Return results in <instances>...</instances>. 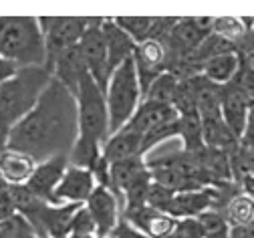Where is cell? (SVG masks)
Returning <instances> with one entry per match:
<instances>
[{"label": "cell", "mask_w": 254, "mask_h": 238, "mask_svg": "<svg viewBox=\"0 0 254 238\" xmlns=\"http://www.w3.org/2000/svg\"><path fill=\"white\" fill-rule=\"evenodd\" d=\"M77 135L75 95L51 77L33 109L10 129L6 148L41 163L53 158H67Z\"/></svg>", "instance_id": "1"}, {"label": "cell", "mask_w": 254, "mask_h": 238, "mask_svg": "<svg viewBox=\"0 0 254 238\" xmlns=\"http://www.w3.org/2000/svg\"><path fill=\"white\" fill-rule=\"evenodd\" d=\"M49 81L51 73L45 67H20L0 85V152L6 148L10 129L33 109Z\"/></svg>", "instance_id": "2"}, {"label": "cell", "mask_w": 254, "mask_h": 238, "mask_svg": "<svg viewBox=\"0 0 254 238\" xmlns=\"http://www.w3.org/2000/svg\"><path fill=\"white\" fill-rule=\"evenodd\" d=\"M0 59L20 67H45V43L35 16H0Z\"/></svg>", "instance_id": "3"}, {"label": "cell", "mask_w": 254, "mask_h": 238, "mask_svg": "<svg viewBox=\"0 0 254 238\" xmlns=\"http://www.w3.org/2000/svg\"><path fill=\"white\" fill-rule=\"evenodd\" d=\"M141 87L133 69V61L127 59L109 75L105 87V105L109 115V135L119 131L131 119L141 103Z\"/></svg>", "instance_id": "4"}, {"label": "cell", "mask_w": 254, "mask_h": 238, "mask_svg": "<svg viewBox=\"0 0 254 238\" xmlns=\"http://www.w3.org/2000/svg\"><path fill=\"white\" fill-rule=\"evenodd\" d=\"M77 138L103 146L109 138V115L105 105V93L99 89L89 73H85L79 81L77 93Z\"/></svg>", "instance_id": "5"}, {"label": "cell", "mask_w": 254, "mask_h": 238, "mask_svg": "<svg viewBox=\"0 0 254 238\" xmlns=\"http://www.w3.org/2000/svg\"><path fill=\"white\" fill-rule=\"evenodd\" d=\"M97 20V18H85V16H41L39 26L43 32L45 43V69L61 55L81 41L83 32Z\"/></svg>", "instance_id": "6"}, {"label": "cell", "mask_w": 254, "mask_h": 238, "mask_svg": "<svg viewBox=\"0 0 254 238\" xmlns=\"http://www.w3.org/2000/svg\"><path fill=\"white\" fill-rule=\"evenodd\" d=\"M101 20L97 18L85 32L81 41L77 43V49L81 53V59L85 63V69L89 77L99 85V89L105 93L107 81H109V65H107V51H105V41L101 35Z\"/></svg>", "instance_id": "7"}, {"label": "cell", "mask_w": 254, "mask_h": 238, "mask_svg": "<svg viewBox=\"0 0 254 238\" xmlns=\"http://www.w3.org/2000/svg\"><path fill=\"white\" fill-rule=\"evenodd\" d=\"M220 117L234 133V138L240 140L246 129V123L250 121V117H254L252 93L242 91L232 83L220 87Z\"/></svg>", "instance_id": "8"}, {"label": "cell", "mask_w": 254, "mask_h": 238, "mask_svg": "<svg viewBox=\"0 0 254 238\" xmlns=\"http://www.w3.org/2000/svg\"><path fill=\"white\" fill-rule=\"evenodd\" d=\"M83 206L87 208V212L91 214V218L95 222V232H97V236L111 238V234L117 228L121 214H123V208H121L117 196L109 188L97 186Z\"/></svg>", "instance_id": "9"}, {"label": "cell", "mask_w": 254, "mask_h": 238, "mask_svg": "<svg viewBox=\"0 0 254 238\" xmlns=\"http://www.w3.org/2000/svg\"><path fill=\"white\" fill-rule=\"evenodd\" d=\"M95 188H97V182H95L91 169L69 163L53 192L51 204H85Z\"/></svg>", "instance_id": "10"}, {"label": "cell", "mask_w": 254, "mask_h": 238, "mask_svg": "<svg viewBox=\"0 0 254 238\" xmlns=\"http://www.w3.org/2000/svg\"><path fill=\"white\" fill-rule=\"evenodd\" d=\"M216 204V190L200 188V190H184L174 192L166 212L176 220H196L200 214L214 210Z\"/></svg>", "instance_id": "11"}, {"label": "cell", "mask_w": 254, "mask_h": 238, "mask_svg": "<svg viewBox=\"0 0 254 238\" xmlns=\"http://www.w3.org/2000/svg\"><path fill=\"white\" fill-rule=\"evenodd\" d=\"M131 61L143 95L149 83L166 71V49L160 41H143L135 45Z\"/></svg>", "instance_id": "12"}, {"label": "cell", "mask_w": 254, "mask_h": 238, "mask_svg": "<svg viewBox=\"0 0 254 238\" xmlns=\"http://www.w3.org/2000/svg\"><path fill=\"white\" fill-rule=\"evenodd\" d=\"M67 165H69L67 158H53V159L37 163L35 169H33V176H30L28 182H26V188L39 200L51 204L53 192H55L57 184L61 182L63 174H65Z\"/></svg>", "instance_id": "13"}, {"label": "cell", "mask_w": 254, "mask_h": 238, "mask_svg": "<svg viewBox=\"0 0 254 238\" xmlns=\"http://www.w3.org/2000/svg\"><path fill=\"white\" fill-rule=\"evenodd\" d=\"M127 224H131L135 230L145 234L147 238H170V234L176 228V218H172L168 212L155 210L149 206H143L133 212H125L121 216Z\"/></svg>", "instance_id": "14"}, {"label": "cell", "mask_w": 254, "mask_h": 238, "mask_svg": "<svg viewBox=\"0 0 254 238\" xmlns=\"http://www.w3.org/2000/svg\"><path fill=\"white\" fill-rule=\"evenodd\" d=\"M178 119V113L174 111L172 105H164V103H155V101H147V99H141L139 107L135 109V113L131 115V119L127 121V129H131L135 133H139L141 138L155 129L164 123H170V121H176Z\"/></svg>", "instance_id": "15"}, {"label": "cell", "mask_w": 254, "mask_h": 238, "mask_svg": "<svg viewBox=\"0 0 254 238\" xmlns=\"http://www.w3.org/2000/svg\"><path fill=\"white\" fill-rule=\"evenodd\" d=\"M145 176H149V167H147V161L143 159V156L113 161V163H109V190L117 196V200H121V194L127 188L133 186L135 182H139Z\"/></svg>", "instance_id": "16"}, {"label": "cell", "mask_w": 254, "mask_h": 238, "mask_svg": "<svg viewBox=\"0 0 254 238\" xmlns=\"http://www.w3.org/2000/svg\"><path fill=\"white\" fill-rule=\"evenodd\" d=\"M51 77L55 81H59L63 87H65L67 91H71L73 95L77 93V87H79V81L81 77L87 73L85 69V63L81 59V53L77 47L65 51V53H61L51 65H49V69Z\"/></svg>", "instance_id": "17"}, {"label": "cell", "mask_w": 254, "mask_h": 238, "mask_svg": "<svg viewBox=\"0 0 254 238\" xmlns=\"http://www.w3.org/2000/svg\"><path fill=\"white\" fill-rule=\"evenodd\" d=\"M101 35H103V41H105L109 73H113L121 63L131 59L135 43L113 22V18H103L101 20Z\"/></svg>", "instance_id": "18"}, {"label": "cell", "mask_w": 254, "mask_h": 238, "mask_svg": "<svg viewBox=\"0 0 254 238\" xmlns=\"http://www.w3.org/2000/svg\"><path fill=\"white\" fill-rule=\"evenodd\" d=\"M141 142H143V138L139 133L127 129V127H121L119 131L111 133L105 140V144L101 146V158L107 163H113V161H121L127 158L143 156Z\"/></svg>", "instance_id": "19"}, {"label": "cell", "mask_w": 254, "mask_h": 238, "mask_svg": "<svg viewBox=\"0 0 254 238\" xmlns=\"http://www.w3.org/2000/svg\"><path fill=\"white\" fill-rule=\"evenodd\" d=\"M35 165L37 163L28 156H24L16 150L4 148L0 152V180H2V184L8 188L26 186L28 178L33 176Z\"/></svg>", "instance_id": "20"}, {"label": "cell", "mask_w": 254, "mask_h": 238, "mask_svg": "<svg viewBox=\"0 0 254 238\" xmlns=\"http://www.w3.org/2000/svg\"><path fill=\"white\" fill-rule=\"evenodd\" d=\"M238 67H240V55L236 51H232V53H224V55H218V57L206 61L200 69V75L206 81H210L212 85L224 87L234 79Z\"/></svg>", "instance_id": "21"}, {"label": "cell", "mask_w": 254, "mask_h": 238, "mask_svg": "<svg viewBox=\"0 0 254 238\" xmlns=\"http://www.w3.org/2000/svg\"><path fill=\"white\" fill-rule=\"evenodd\" d=\"M200 121H202V146L204 148L230 152L238 144L234 133L226 127L222 117H210V119H200Z\"/></svg>", "instance_id": "22"}, {"label": "cell", "mask_w": 254, "mask_h": 238, "mask_svg": "<svg viewBox=\"0 0 254 238\" xmlns=\"http://www.w3.org/2000/svg\"><path fill=\"white\" fill-rule=\"evenodd\" d=\"M224 216L228 226H252L254 220V198L246 194H234L228 198L224 204V212H220Z\"/></svg>", "instance_id": "23"}, {"label": "cell", "mask_w": 254, "mask_h": 238, "mask_svg": "<svg viewBox=\"0 0 254 238\" xmlns=\"http://www.w3.org/2000/svg\"><path fill=\"white\" fill-rule=\"evenodd\" d=\"M178 85H180V79L174 77L172 73L164 71L160 77H155L149 83V87L143 93V99L155 101V103H164V105H172L174 95L178 91Z\"/></svg>", "instance_id": "24"}, {"label": "cell", "mask_w": 254, "mask_h": 238, "mask_svg": "<svg viewBox=\"0 0 254 238\" xmlns=\"http://www.w3.org/2000/svg\"><path fill=\"white\" fill-rule=\"evenodd\" d=\"M69 234H97V232H95V222H93L91 214L87 212V208L83 206V204L73 214Z\"/></svg>", "instance_id": "25"}, {"label": "cell", "mask_w": 254, "mask_h": 238, "mask_svg": "<svg viewBox=\"0 0 254 238\" xmlns=\"http://www.w3.org/2000/svg\"><path fill=\"white\" fill-rule=\"evenodd\" d=\"M16 214V208H14V202L10 198V192H8V186H0V222L8 220L10 216Z\"/></svg>", "instance_id": "26"}, {"label": "cell", "mask_w": 254, "mask_h": 238, "mask_svg": "<svg viewBox=\"0 0 254 238\" xmlns=\"http://www.w3.org/2000/svg\"><path fill=\"white\" fill-rule=\"evenodd\" d=\"M111 238H147V236H145V234H141L139 230H135L131 224H127V222L121 218V220H119V224H117V228L113 230Z\"/></svg>", "instance_id": "27"}, {"label": "cell", "mask_w": 254, "mask_h": 238, "mask_svg": "<svg viewBox=\"0 0 254 238\" xmlns=\"http://www.w3.org/2000/svg\"><path fill=\"white\" fill-rule=\"evenodd\" d=\"M18 67L10 61H4V59H0V85H2L4 81H8L14 73H16Z\"/></svg>", "instance_id": "28"}, {"label": "cell", "mask_w": 254, "mask_h": 238, "mask_svg": "<svg viewBox=\"0 0 254 238\" xmlns=\"http://www.w3.org/2000/svg\"><path fill=\"white\" fill-rule=\"evenodd\" d=\"M228 238H254L252 226H228Z\"/></svg>", "instance_id": "29"}, {"label": "cell", "mask_w": 254, "mask_h": 238, "mask_svg": "<svg viewBox=\"0 0 254 238\" xmlns=\"http://www.w3.org/2000/svg\"><path fill=\"white\" fill-rule=\"evenodd\" d=\"M67 238H103V236H97V234H69Z\"/></svg>", "instance_id": "30"}, {"label": "cell", "mask_w": 254, "mask_h": 238, "mask_svg": "<svg viewBox=\"0 0 254 238\" xmlns=\"http://www.w3.org/2000/svg\"><path fill=\"white\" fill-rule=\"evenodd\" d=\"M30 238H39V236H30Z\"/></svg>", "instance_id": "31"}]
</instances>
